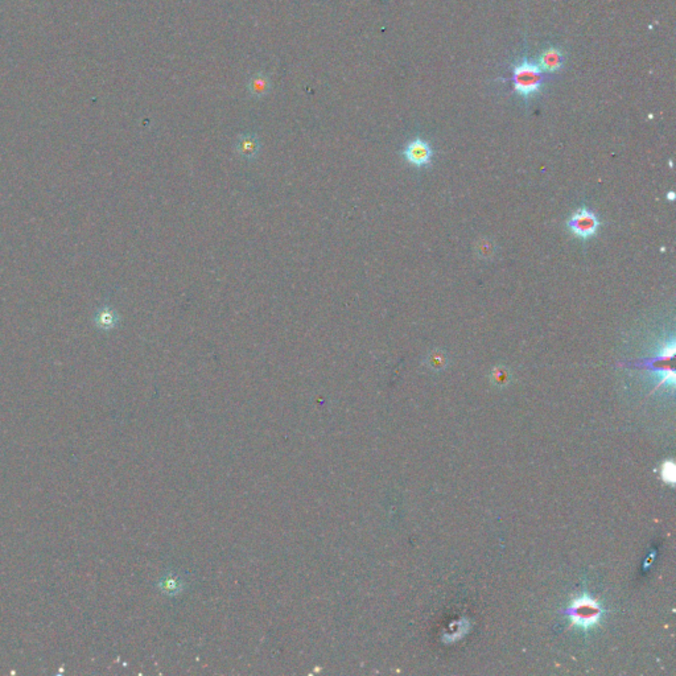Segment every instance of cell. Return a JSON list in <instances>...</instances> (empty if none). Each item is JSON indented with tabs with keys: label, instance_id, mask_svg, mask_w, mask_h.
<instances>
[{
	"label": "cell",
	"instance_id": "3",
	"mask_svg": "<svg viewBox=\"0 0 676 676\" xmlns=\"http://www.w3.org/2000/svg\"><path fill=\"white\" fill-rule=\"evenodd\" d=\"M567 226L571 232H574L576 237L586 240V238H591L597 232L599 220L589 209L580 208L568 220Z\"/></svg>",
	"mask_w": 676,
	"mask_h": 676
},
{
	"label": "cell",
	"instance_id": "6",
	"mask_svg": "<svg viewBox=\"0 0 676 676\" xmlns=\"http://www.w3.org/2000/svg\"><path fill=\"white\" fill-rule=\"evenodd\" d=\"M539 68L544 72H556L563 66V55L556 48H548L539 57Z\"/></svg>",
	"mask_w": 676,
	"mask_h": 676
},
{
	"label": "cell",
	"instance_id": "7",
	"mask_svg": "<svg viewBox=\"0 0 676 676\" xmlns=\"http://www.w3.org/2000/svg\"><path fill=\"white\" fill-rule=\"evenodd\" d=\"M267 89H269V82H267V80H266L263 75H255V77L251 80V94H254V95H257V97H262L263 94L267 93Z\"/></svg>",
	"mask_w": 676,
	"mask_h": 676
},
{
	"label": "cell",
	"instance_id": "8",
	"mask_svg": "<svg viewBox=\"0 0 676 676\" xmlns=\"http://www.w3.org/2000/svg\"><path fill=\"white\" fill-rule=\"evenodd\" d=\"M662 478L665 480V482L671 483V485L675 482V466H674V463L667 461V463H663V466H662Z\"/></svg>",
	"mask_w": 676,
	"mask_h": 676
},
{
	"label": "cell",
	"instance_id": "4",
	"mask_svg": "<svg viewBox=\"0 0 676 676\" xmlns=\"http://www.w3.org/2000/svg\"><path fill=\"white\" fill-rule=\"evenodd\" d=\"M432 154L434 152L431 146L426 143V140L420 139V138L409 141L406 149H403V156L406 159V161L415 167L428 166L432 160Z\"/></svg>",
	"mask_w": 676,
	"mask_h": 676
},
{
	"label": "cell",
	"instance_id": "2",
	"mask_svg": "<svg viewBox=\"0 0 676 676\" xmlns=\"http://www.w3.org/2000/svg\"><path fill=\"white\" fill-rule=\"evenodd\" d=\"M513 81L517 93L528 100L540 90L543 85V70L537 64L523 60L514 66Z\"/></svg>",
	"mask_w": 676,
	"mask_h": 676
},
{
	"label": "cell",
	"instance_id": "1",
	"mask_svg": "<svg viewBox=\"0 0 676 676\" xmlns=\"http://www.w3.org/2000/svg\"><path fill=\"white\" fill-rule=\"evenodd\" d=\"M602 613L603 609L601 605L588 594L574 599L572 603L562 611V614L571 620L574 626L581 629H591L597 625L601 620Z\"/></svg>",
	"mask_w": 676,
	"mask_h": 676
},
{
	"label": "cell",
	"instance_id": "9",
	"mask_svg": "<svg viewBox=\"0 0 676 676\" xmlns=\"http://www.w3.org/2000/svg\"><path fill=\"white\" fill-rule=\"evenodd\" d=\"M674 195H675L674 193H670V195H668V198H670V200H674V198H675Z\"/></svg>",
	"mask_w": 676,
	"mask_h": 676
},
{
	"label": "cell",
	"instance_id": "5",
	"mask_svg": "<svg viewBox=\"0 0 676 676\" xmlns=\"http://www.w3.org/2000/svg\"><path fill=\"white\" fill-rule=\"evenodd\" d=\"M237 154L245 160H255L260 152V141L254 134H242L235 144Z\"/></svg>",
	"mask_w": 676,
	"mask_h": 676
}]
</instances>
